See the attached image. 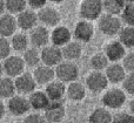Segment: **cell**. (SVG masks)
I'll return each instance as SVG.
<instances>
[{
    "label": "cell",
    "instance_id": "obj_33",
    "mask_svg": "<svg viewBox=\"0 0 134 123\" xmlns=\"http://www.w3.org/2000/svg\"><path fill=\"white\" fill-rule=\"evenodd\" d=\"M12 44L8 41L7 38H1L0 39V56L1 60H5L8 56H11V51H12Z\"/></svg>",
    "mask_w": 134,
    "mask_h": 123
},
{
    "label": "cell",
    "instance_id": "obj_14",
    "mask_svg": "<svg viewBox=\"0 0 134 123\" xmlns=\"http://www.w3.org/2000/svg\"><path fill=\"white\" fill-rule=\"evenodd\" d=\"M18 20L13 14L5 13L0 18V35L1 38L13 36L18 29Z\"/></svg>",
    "mask_w": 134,
    "mask_h": 123
},
{
    "label": "cell",
    "instance_id": "obj_7",
    "mask_svg": "<svg viewBox=\"0 0 134 123\" xmlns=\"http://www.w3.org/2000/svg\"><path fill=\"white\" fill-rule=\"evenodd\" d=\"M63 49L54 45H48L41 49V62L42 65L53 68L63 62Z\"/></svg>",
    "mask_w": 134,
    "mask_h": 123
},
{
    "label": "cell",
    "instance_id": "obj_31",
    "mask_svg": "<svg viewBox=\"0 0 134 123\" xmlns=\"http://www.w3.org/2000/svg\"><path fill=\"white\" fill-rule=\"evenodd\" d=\"M6 11L9 14L19 15L25 9H27V0H5Z\"/></svg>",
    "mask_w": 134,
    "mask_h": 123
},
{
    "label": "cell",
    "instance_id": "obj_8",
    "mask_svg": "<svg viewBox=\"0 0 134 123\" xmlns=\"http://www.w3.org/2000/svg\"><path fill=\"white\" fill-rule=\"evenodd\" d=\"M31 109L30 100L24 95H15L7 101V110L14 116H23Z\"/></svg>",
    "mask_w": 134,
    "mask_h": 123
},
{
    "label": "cell",
    "instance_id": "obj_35",
    "mask_svg": "<svg viewBox=\"0 0 134 123\" xmlns=\"http://www.w3.org/2000/svg\"><path fill=\"white\" fill-rule=\"evenodd\" d=\"M122 86H124V90H126L128 94L134 96V72L127 74L125 81L122 82Z\"/></svg>",
    "mask_w": 134,
    "mask_h": 123
},
{
    "label": "cell",
    "instance_id": "obj_20",
    "mask_svg": "<svg viewBox=\"0 0 134 123\" xmlns=\"http://www.w3.org/2000/svg\"><path fill=\"white\" fill-rule=\"evenodd\" d=\"M46 91L47 96L49 97L51 101H61L64 99V96L67 94V87H65V83L59 80H54L51 83H48L46 86Z\"/></svg>",
    "mask_w": 134,
    "mask_h": 123
},
{
    "label": "cell",
    "instance_id": "obj_5",
    "mask_svg": "<svg viewBox=\"0 0 134 123\" xmlns=\"http://www.w3.org/2000/svg\"><path fill=\"white\" fill-rule=\"evenodd\" d=\"M101 101L107 109H119L126 102V93L120 88L108 89L104 93Z\"/></svg>",
    "mask_w": 134,
    "mask_h": 123
},
{
    "label": "cell",
    "instance_id": "obj_41",
    "mask_svg": "<svg viewBox=\"0 0 134 123\" xmlns=\"http://www.w3.org/2000/svg\"><path fill=\"white\" fill-rule=\"evenodd\" d=\"M48 1H51V2H53V4H60V2H63V1H65V0H48Z\"/></svg>",
    "mask_w": 134,
    "mask_h": 123
},
{
    "label": "cell",
    "instance_id": "obj_1",
    "mask_svg": "<svg viewBox=\"0 0 134 123\" xmlns=\"http://www.w3.org/2000/svg\"><path fill=\"white\" fill-rule=\"evenodd\" d=\"M104 11V0H82L79 7V14L82 20H99Z\"/></svg>",
    "mask_w": 134,
    "mask_h": 123
},
{
    "label": "cell",
    "instance_id": "obj_21",
    "mask_svg": "<svg viewBox=\"0 0 134 123\" xmlns=\"http://www.w3.org/2000/svg\"><path fill=\"white\" fill-rule=\"evenodd\" d=\"M31 103V108L34 110H45L51 103V100L47 96L46 91L42 90H35L28 97Z\"/></svg>",
    "mask_w": 134,
    "mask_h": 123
},
{
    "label": "cell",
    "instance_id": "obj_6",
    "mask_svg": "<svg viewBox=\"0 0 134 123\" xmlns=\"http://www.w3.org/2000/svg\"><path fill=\"white\" fill-rule=\"evenodd\" d=\"M86 88L88 90H91L92 93H101L102 90L108 87V79H107L106 74L102 72H97V70H93L86 77Z\"/></svg>",
    "mask_w": 134,
    "mask_h": 123
},
{
    "label": "cell",
    "instance_id": "obj_34",
    "mask_svg": "<svg viewBox=\"0 0 134 123\" xmlns=\"http://www.w3.org/2000/svg\"><path fill=\"white\" fill-rule=\"evenodd\" d=\"M112 123H134V115H131L128 113L121 112L113 115Z\"/></svg>",
    "mask_w": 134,
    "mask_h": 123
},
{
    "label": "cell",
    "instance_id": "obj_10",
    "mask_svg": "<svg viewBox=\"0 0 134 123\" xmlns=\"http://www.w3.org/2000/svg\"><path fill=\"white\" fill-rule=\"evenodd\" d=\"M66 115L65 106L61 101H51L49 106L44 110V116L48 123H59Z\"/></svg>",
    "mask_w": 134,
    "mask_h": 123
},
{
    "label": "cell",
    "instance_id": "obj_27",
    "mask_svg": "<svg viewBox=\"0 0 134 123\" xmlns=\"http://www.w3.org/2000/svg\"><path fill=\"white\" fill-rule=\"evenodd\" d=\"M126 5L127 4L124 0H104V11L106 14L118 16L119 14H122Z\"/></svg>",
    "mask_w": 134,
    "mask_h": 123
},
{
    "label": "cell",
    "instance_id": "obj_16",
    "mask_svg": "<svg viewBox=\"0 0 134 123\" xmlns=\"http://www.w3.org/2000/svg\"><path fill=\"white\" fill-rule=\"evenodd\" d=\"M72 41V32L66 26H57L51 33V42L52 45L63 48L67 44Z\"/></svg>",
    "mask_w": 134,
    "mask_h": 123
},
{
    "label": "cell",
    "instance_id": "obj_42",
    "mask_svg": "<svg viewBox=\"0 0 134 123\" xmlns=\"http://www.w3.org/2000/svg\"><path fill=\"white\" fill-rule=\"evenodd\" d=\"M126 4H134V0H124Z\"/></svg>",
    "mask_w": 134,
    "mask_h": 123
},
{
    "label": "cell",
    "instance_id": "obj_4",
    "mask_svg": "<svg viewBox=\"0 0 134 123\" xmlns=\"http://www.w3.org/2000/svg\"><path fill=\"white\" fill-rule=\"evenodd\" d=\"M26 63L21 56L11 55L7 59L2 60V70L8 77H18L25 73Z\"/></svg>",
    "mask_w": 134,
    "mask_h": 123
},
{
    "label": "cell",
    "instance_id": "obj_26",
    "mask_svg": "<svg viewBox=\"0 0 134 123\" xmlns=\"http://www.w3.org/2000/svg\"><path fill=\"white\" fill-rule=\"evenodd\" d=\"M30 42H31L30 36L24 32L15 33L11 39L12 48H13L15 52H26L28 49Z\"/></svg>",
    "mask_w": 134,
    "mask_h": 123
},
{
    "label": "cell",
    "instance_id": "obj_9",
    "mask_svg": "<svg viewBox=\"0 0 134 123\" xmlns=\"http://www.w3.org/2000/svg\"><path fill=\"white\" fill-rule=\"evenodd\" d=\"M73 35L79 42H82V44L90 42L94 36V26L91 21L80 20L75 25Z\"/></svg>",
    "mask_w": 134,
    "mask_h": 123
},
{
    "label": "cell",
    "instance_id": "obj_24",
    "mask_svg": "<svg viewBox=\"0 0 134 123\" xmlns=\"http://www.w3.org/2000/svg\"><path fill=\"white\" fill-rule=\"evenodd\" d=\"M112 121H113V116L111 112L107 108L102 107L95 108L88 117L90 123H112Z\"/></svg>",
    "mask_w": 134,
    "mask_h": 123
},
{
    "label": "cell",
    "instance_id": "obj_30",
    "mask_svg": "<svg viewBox=\"0 0 134 123\" xmlns=\"http://www.w3.org/2000/svg\"><path fill=\"white\" fill-rule=\"evenodd\" d=\"M119 41L126 47V48H133L134 47V27L125 26L121 28L119 33Z\"/></svg>",
    "mask_w": 134,
    "mask_h": 123
},
{
    "label": "cell",
    "instance_id": "obj_17",
    "mask_svg": "<svg viewBox=\"0 0 134 123\" xmlns=\"http://www.w3.org/2000/svg\"><path fill=\"white\" fill-rule=\"evenodd\" d=\"M104 53L106 54V56L108 58V60L111 62H118V61L122 60L125 58V55L127 54L126 53V47L119 40L108 42L105 46Z\"/></svg>",
    "mask_w": 134,
    "mask_h": 123
},
{
    "label": "cell",
    "instance_id": "obj_39",
    "mask_svg": "<svg viewBox=\"0 0 134 123\" xmlns=\"http://www.w3.org/2000/svg\"><path fill=\"white\" fill-rule=\"evenodd\" d=\"M0 112H1V117L5 116V112H6V107L4 106V103H1V108H0Z\"/></svg>",
    "mask_w": 134,
    "mask_h": 123
},
{
    "label": "cell",
    "instance_id": "obj_18",
    "mask_svg": "<svg viewBox=\"0 0 134 123\" xmlns=\"http://www.w3.org/2000/svg\"><path fill=\"white\" fill-rule=\"evenodd\" d=\"M33 76H34L35 81H37L38 84H44V86H47L48 83H51L52 81H54V77L55 75V70L52 67H48V66H38L37 68L33 72Z\"/></svg>",
    "mask_w": 134,
    "mask_h": 123
},
{
    "label": "cell",
    "instance_id": "obj_25",
    "mask_svg": "<svg viewBox=\"0 0 134 123\" xmlns=\"http://www.w3.org/2000/svg\"><path fill=\"white\" fill-rule=\"evenodd\" d=\"M16 86H15V80H13L12 77L5 76L0 81V94H1L2 99H12L13 96H15L16 93Z\"/></svg>",
    "mask_w": 134,
    "mask_h": 123
},
{
    "label": "cell",
    "instance_id": "obj_37",
    "mask_svg": "<svg viewBox=\"0 0 134 123\" xmlns=\"http://www.w3.org/2000/svg\"><path fill=\"white\" fill-rule=\"evenodd\" d=\"M23 123H48L47 120L45 119L44 115H40V114H31L28 116H26L24 119Z\"/></svg>",
    "mask_w": 134,
    "mask_h": 123
},
{
    "label": "cell",
    "instance_id": "obj_13",
    "mask_svg": "<svg viewBox=\"0 0 134 123\" xmlns=\"http://www.w3.org/2000/svg\"><path fill=\"white\" fill-rule=\"evenodd\" d=\"M15 86L16 90L21 95H31L33 91H35L37 87V81H35L33 73L25 72L15 79Z\"/></svg>",
    "mask_w": 134,
    "mask_h": 123
},
{
    "label": "cell",
    "instance_id": "obj_28",
    "mask_svg": "<svg viewBox=\"0 0 134 123\" xmlns=\"http://www.w3.org/2000/svg\"><path fill=\"white\" fill-rule=\"evenodd\" d=\"M90 66L93 70L102 72L104 69H107V67L109 66V60L105 53H97L91 56Z\"/></svg>",
    "mask_w": 134,
    "mask_h": 123
},
{
    "label": "cell",
    "instance_id": "obj_15",
    "mask_svg": "<svg viewBox=\"0 0 134 123\" xmlns=\"http://www.w3.org/2000/svg\"><path fill=\"white\" fill-rule=\"evenodd\" d=\"M18 20V26L23 32H27V30H32L33 28L37 27V23L39 21L38 18V13H35L33 9H25L23 13H20L16 16Z\"/></svg>",
    "mask_w": 134,
    "mask_h": 123
},
{
    "label": "cell",
    "instance_id": "obj_29",
    "mask_svg": "<svg viewBox=\"0 0 134 123\" xmlns=\"http://www.w3.org/2000/svg\"><path fill=\"white\" fill-rule=\"evenodd\" d=\"M23 59L28 67H38V65L41 62V52H39L35 47L28 48L26 52H24Z\"/></svg>",
    "mask_w": 134,
    "mask_h": 123
},
{
    "label": "cell",
    "instance_id": "obj_12",
    "mask_svg": "<svg viewBox=\"0 0 134 123\" xmlns=\"http://www.w3.org/2000/svg\"><path fill=\"white\" fill-rule=\"evenodd\" d=\"M31 44L35 48H44L48 46V42L51 41V33L48 32L46 26H37L30 32Z\"/></svg>",
    "mask_w": 134,
    "mask_h": 123
},
{
    "label": "cell",
    "instance_id": "obj_40",
    "mask_svg": "<svg viewBox=\"0 0 134 123\" xmlns=\"http://www.w3.org/2000/svg\"><path fill=\"white\" fill-rule=\"evenodd\" d=\"M130 108H131V112H132V115H134V97L132 99V101L130 103Z\"/></svg>",
    "mask_w": 134,
    "mask_h": 123
},
{
    "label": "cell",
    "instance_id": "obj_2",
    "mask_svg": "<svg viewBox=\"0 0 134 123\" xmlns=\"http://www.w3.org/2000/svg\"><path fill=\"white\" fill-rule=\"evenodd\" d=\"M98 28L102 34L107 36H114L119 34L121 30V20L116 15L111 14H102L98 20Z\"/></svg>",
    "mask_w": 134,
    "mask_h": 123
},
{
    "label": "cell",
    "instance_id": "obj_3",
    "mask_svg": "<svg viewBox=\"0 0 134 123\" xmlns=\"http://www.w3.org/2000/svg\"><path fill=\"white\" fill-rule=\"evenodd\" d=\"M55 75L59 81L69 84L78 80L79 68L72 61H63L60 65L55 67Z\"/></svg>",
    "mask_w": 134,
    "mask_h": 123
},
{
    "label": "cell",
    "instance_id": "obj_19",
    "mask_svg": "<svg viewBox=\"0 0 134 123\" xmlns=\"http://www.w3.org/2000/svg\"><path fill=\"white\" fill-rule=\"evenodd\" d=\"M105 74H106L108 81L113 84H118L124 82L126 76H127L126 69L124 68V66L121 63H116V62H113L112 65H109L107 67Z\"/></svg>",
    "mask_w": 134,
    "mask_h": 123
},
{
    "label": "cell",
    "instance_id": "obj_36",
    "mask_svg": "<svg viewBox=\"0 0 134 123\" xmlns=\"http://www.w3.org/2000/svg\"><path fill=\"white\" fill-rule=\"evenodd\" d=\"M122 66L126 72L133 73L134 72V53H127L125 58L122 59Z\"/></svg>",
    "mask_w": 134,
    "mask_h": 123
},
{
    "label": "cell",
    "instance_id": "obj_32",
    "mask_svg": "<svg viewBox=\"0 0 134 123\" xmlns=\"http://www.w3.org/2000/svg\"><path fill=\"white\" fill-rule=\"evenodd\" d=\"M121 20L127 26L134 27V4H127L121 14Z\"/></svg>",
    "mask_w": 134,
    "mask_h": 123
},
{
    "label": "cell",
    "instance_id": "obj_23",
    "mask_svg": "<svg viewBox=\"0 0 134 123\" xmlns=\"http://www.w3.org/2000/svg\"><path fill=\"white\" fill-rule=\"evenodd\" d=\"M67 97L74 102H80L86 96V88L80 82H72L67 86Z\"/></svg>",
    "mask_w": 134,
    "mask_h": 123
},
{
    "label": "cell",
    "instance_id": "obj_22",
    "mask_svg": "<svg viewBox=\"0 0 134 123\" xmlns=\"http://www.w3.org/2000/svg\"><path fill=\"white\" fill-rule=\"evenodd\" d=\"M61 49H63L64 59H66L67 61L78 60L81 56V53H82V46L79 41H71Z\"/></svg>",
    "mask_w": 134,
    "mask_h": 123
},
{
    "label": "cell",
    "instance_id": "obj_11",
    "mask_svg": "<svg viewBox=\"0 0 134 123\" xmlns=\"http://www.w3.org/2000/svg\"><path fill=\"white\" fill-rule=\"evenodd\" d=\"M39 21L46 27H57L61 20V15L57 8L52 6H46L38 12Z\"/></svg>",
    "mask_w": 134,
    "mask_h": 123
},
{
    "label": "cell",
    "instance_id": "obj_38",
    "mask_svg": "<svg viewBox=\"0 0 134 123\" xmlns=\"http://www.w3.org/2000/svg\"><path fill=\"white\" fill-rule=\"evenodd\" d=\"M47 1H48V0H27V5L30 6L31 9L39 12L40 9H42L44 7L47 6L46 5Z\"/></svg>",
    "mask_w": 134,
    "mask_h": 123
}]
</instances>
